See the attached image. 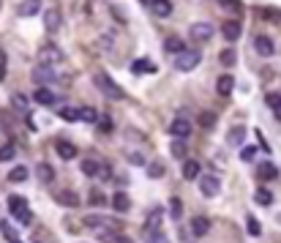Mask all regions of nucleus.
Segmentation results:
<instances>
[{
	"label": "nucleus",
	"mask_w": 281,
	"mask_h": 243,
	"mask_svg": "<svg viewBox=\"0 0 281 243\" xmlns=\"http://www.w3.org/2000/svg\"><path fill=\"white\" fill-rule=\"evenodd\" d=\"M93 82H96V88H99L101 93L106 96V99H112V101H120V99L126 96V93H123V88H120V85H117L115 79L109 77V74H104V71H101V74H96V77H93Z\"/></svg>",
	"instance_id": "1"
},
{
	"label": "nucleus",
	"mask_w": 281,
	"mask_h": 243,
	"mask_svg": "<svg viewBox=\"0 0 281 243\" xmlns=\"http://www.w3.org/2000/svg\"><path fill=\"white\" fill-rule=\"evenodd\" d=\"M82 224L88 227V230H99V232H117V230H120V221H117V219H109V216H101V213L85 216Z\"/></svg>",
	"instance_id": "2"
},
{
	"label": "nucleus",
	"mask_w": 281,
	"mask_h": 243,
	"mask_svg": "<svg viewBox=\"0 0 281 243\" xmlns=\"http://www.w3.org/2000/svg\"><path fill=\"white\" fill-rule=\"evenodd\" d=\"M8 210H11V216L19 224H30V208H28V200H25V197H19V194L8 197Z\"/></svg>",
	"instance_id": "3"
},
{
	"label": "nucleus",
	"mask_w": 281,
	"mask_h": 243,
	"mask_svg": "<svg viewBox=\"0 0 281 243\" xmlns=\"http://www.w3.org/2000/svg\"><path fill=\"white\" fill-rule=\"evenodd\" d=\"M199 60H202V55L197 52V49H186V52H180L175 58V69L177 71H191V69H197Z\"/></svg>",
	"instance_id": "4"
},
{
	"label": "nucleus",
	"mask_w": 281,
	"mask_h": 243,
	"mask_svg": "<svg viewBox=\"0 0 281 243\" xmlns=\"http://www.w3.org/2000/svg\"><path fill=\"white\" fill-rule=\"evenodd\" d=\"M211 36H213L211 22H194L191 28H188V38H191V41H197V44L211 41Z\"/></svg>",
	"instance_id": "5"
},
{
	"label": "nucleus",
	"mask_w": 281,
	"mask_h": 243,
	"mask_svg": "<svg viewBox=\"0 0 281 243\" xmlns=\"http://www.w3.org/2000/svg\"><path fill=\"white\" fill-rule=\"evenodd\" d=\"M58 79V74L49 69V66H35L33 69V82L38 85V88H47L49 82H55Z\"/></svg>",
	"instance_id": "6"
},
{
	"label": "nucleus",
	"mask_w": 281,
	"mask_h": 243,
	"mask_svg": "<svg viewBox=\"0 0 281 243\" xmlns=\"http://www.w3.org/2000/svg\"><path fill=\"white\" fill-rule=\"evenodd\" d=\"M170 134L175 137V139H188V134H191V123H188V118H175L172 120Z\"/></svg>",
	"instance_id": "7"
},
{
	"label": "nucleus",
	"mask_w": 281,
	"mask_h": 243,
	"mask_svg": "<svg viewBox=\"0 0 281 243\" xmlns=\"http://www.w3.org/2000/svg\"><path fill=\"white\" fill-rule=\"evenodd\" d=\"M199 191L205 197H216L218 191H221V180H218L216 175H205V178L199 180Z\"/></svg>",
	"instance_id": "8"
},
{
	"label": "nucleus",
	"mask_w": 281,
	"mask_h": 243,
	"mask_svg": "<svg viewBox=\"0 0 281 243\" xmlns=\"http://www.w3.org/2000/svg\"><path fill=\"white\" fill-rule=\"evenodd\" d=\"M58 60H63V52H60L58 47H44L41 55H38V66H49V69H52Z\"/></svg>",
	"instance_id": "9"
},
{
	"label": "nucleus",
	"mask_w": 281,
	"mask_h": 243,
	"mask_svg": "<svg viewBox=\"0 0 281 243\" xmlns=\"http://www.w3.org/2000/svg\"><path fill=\"white\" fill-rule=\"evenodd\" d=\"M257 178L259 180H276L279 178V167L273 161H259L257 164Z\"/></svg>",
	"instance_id": "10"
},
{
	"label": "nucleus",
	"mask_w": 281,
	"mask_h": 243,
	"mask_svg": "<svg viewBox=\"0 0 281 243\" xmlns=\"http://www.w3.org/2000/svg\"><path fill=\"white\" fill-rule=\"evenodd\" d=\"M55 150H58V156L63 161H74L76 159V148L69 142V139H58V142H55Z\"/></svg>",
	"instance_id": "11"
},
{
	"label": "nucleus",
	"mask_w": 281,
	"mask_h": 243,
	"mask_svg": "<svg viewBox=\"0 0 281 243\" xmlns=\"http://www.w3.org/2000/svg\"><path fill=\"white\" fill-rule=\"evenodd\" d=\"M60 22H63V17H60L58 8H47V11H44V28H47L49 33H55V30L60 28Z\"/></svg>",
	"instance_id": "12"
},
{
	"label": "nucleus",
	"mask_w": 281,
	"mask_h": 243,
	"mask_svg": "<svg viewBox=\"0 0 281 243\" xmlns=\"http://www.w3.org/2000/svg\"><path fill=\"white\" fill-rule=\"evenodd\" d=\"M208 230H211V219L208 216H194L191 219V235L202 238V235H208Z\"/></svg>",
	"instance_id": "13"
},
{
	"label": "nucleus",
	"mask_w": 281,
	"mask_h": 243,
	"mask_svg": "<svg viewBox=\"0 0 281 243\" xmlns=\"http://www.w3.org/2000/svg\"><path fill=\"white\" fill-rule=\"evenodd\" d=\"M232 88H235L232 74H221V77H218V82H216V93L227 99V96H232Z\"/></svg>",
	"instance_id": "14"
},
{
	"label": "nucleus",
	"mask_w": 281,
	"mask_h": 243,
	"mask_svg": "<svg viewBox=\"0 0 281 243\" xmlns=\"http://www.w3.org/2000/svg\"><path fill=\"white\" fill-rule=\"evenodd\" d=\"M55 200H58V205H66V208H79V194L76 191H58L55 194Z\"/></svg>",
	"instance_id": "15"
},
{
	"label": "nucleus",
	"mask_w": 281,
	"mask_h": 243,
	"mask_svg": "<svg viewBox=\"0 0 281 243\" xmlns=\"http://www.w3.org/2000/svg\"><path fill=\"white\" fill-rule=\"evenodd\" d=\"M17 11H19V17H35L41 11V0H22Z\"/></svg>",
	"instance_id": "16"
},
{
	"label": "nucleus",
	"mask_w": 281,
	"mask_h": 243,
	"mask_svg": "<svg viewBox=\"0 0 281 243\" xmlns=\"http://www.w3.org/2000/svg\"><path fill=\"white\" fill-rule=\"evenodd\" d=\"M254 49H257L262 58H270V55L276 52V47H273V41H270L268 36H257L254 38Z\"/></svg>",
	"instance_id": "17"
},
{
	"label": "nucleus",
	"mask_w": 281,
	"mask_h": 243,
	"mask_svg": "<svg viewBox=\"0 0 281 243\" xmlns=\"http://www.w3.org/2000/svg\"><path fill=\"white\" fill-rule=\"evenodd\" d=\"M161 216H164V210H161V208H156V210L147 216V221H145L147 235H156V232H161V230H158V227H161Z\"/></svg>",
	"instance_id": "18"
},
{
	"label": "nucleus",
	"mask_w": 281,
	"mask_h": 243,
	"mask_svg": "<svg viewBox=\"0 0 281 243\" xmlns=\"http://www.w3.org/2000/svg\"><path fill=\"white\" fill-rule=\"evenodd\" d=\"M150 3V11L156 14V17H170L172 14V3L170 0H147Z\"/></svg>",
	"instance_id": "19"
},
{
	"label": "nucleus",
	"mask_w": 281,
	"mask_h": 243,
	"mask_svg": "<svg viewBox=\"0 0 281 243\" xmlns=\"http://www.w3.org/2000/svg\"><path fill=\"white\" fill-rule=\"evenodd\" d=\"M243 139H246V126H232L227 134V142L232 148H238V145H243Z\"/></svg>",
	"instance_id": "20"
},
{
	"label": "nucleus",
	"mask_w": 281,
	"mask_h": 243,
	"mask_svg": "<svg viewBox=\"0 0 281 243\" xmlns=\"http://www.w3.org/2000/svg\"><path fill=\"white\" fill-rule=\"evenodd\" d=\"M164 52H172L175 58H177L180 52H186V44H183V38H177V36L164 38Z\"/></svg>",
	"instance_id": "21"
},
{
	"label": "nucleus",
	"mask_w": 281,
	"mask_h": 243,
	"mask_svg": "<svg viewBox=\"0 0 281 243\" xmlns=\"http://www.w3.org/2000/svg\"><path fill=\"white\" fill-rule=\"evenodd\" d=\"M33 99H35V104H41V107H49V104H55V93H52L49 88H35Z\"/></svg>",
	"instance_id": "22"
},
{
	"label": "nucleus",
	"mask_w": 281,
	"mask_h": 243,
	"mask_svg": "<svg viewBox=\"0 0 281 243\" xmlns=\"http://www.w3.org/2000/svg\"><path fill=\"white\" fill-rule=\"evenodd\" d=\"M35 178L41 180V183H52V180H55V170L47 164V161H41V164L35 167Z\"/></svg>",
	"instance_id": "23"
},
{
	"label": "nucleus",
	"mask_w": 281,
	"mask_h": 243,
	"mask_svg": "<svg viewBox=\"0 0 281 243\" xmlns=\"http://www.w3.org/2000/svg\"><path fill=\"white\" fill-rule=\"evenodd\" d=\"M221 33H224V38H227V41H238V38H240V25L229 19V22L221 25Z\"/></svg>",
	"instance_id": "24"
},
{
	"label": "nucleus",
	"mask_w": 281,
	"mask_h": 243,
	"mask_svg": "<svg viewBox=\"0 0 281 243\" xmlns=\"http://www.w3.org/2000/svg\"><path fill=\"white\" fill-rule=\"evenodd\" d=\"M112 208H115L117 213H126V210H129V208H131V200H129V197L123 194V191H117V194L112 197Z\"/></svg>",
	"instance_id": "25"
},
{
	"label": "nucleus",
	"mask_w": 281,
	"mask_h": 243,
	"mask_svg": "<svg viewBox=\"0 0 281 243\" xmlns=\"http://www.w3.org/2000/svg\"><path fill=\"white\" fill-rule=\"evenodd\" d=\"M131 71L134 74H142V71H156V63H153V60H147V58H142V60H134V63H131Z\"/></svg>",
	"instance_id": "26"
},
{
	"label": "nucleus",
	"mask_w": 281,
	"mask_h": 243,
	"mask_svg": "<svg viewBox=\"0 0 281 243\" xmlns=\"http://www.w3.org/2000/svg\"><path fill=\"white\" fill-rule=\"evenodd\" d=\"M11 107L17 109V112L28 115V107H30V101H28V96H22V93H14V96H11Z\"/></svg>",
	"instance_id": "27"
},
{
	"label": "nucleus",
	"mask_w": 281,
	"mask_h": 243,
	"mask_svg": "<svg viewBox=\"0 0 281 243\" xmlns=\"http://www.w3.org/2000/svg\"><path fill=\"white\" fill-rule=\"evenodd\" d=\"M197 175H199V161L186 159V161H183V178L191 180V178H197Z\"/></svg>",
	"instance_id": "28"
},
{
	"label": "nucleus",
	"mask_w": 281,
	"mask_h": 243,
	"mask_svg": "<svg viewBox=\"0 0 281 243\" xmlns=\"http://www.w3.org/2000/svg\"><path fill=\"white\" fill-rule=\"evenodd\" d=\"M82 172L88 175V178H96V175H99V161H96V159H85L82 161Z\"/></svg>",
	"instance_id": "29"
},
{
	"label": "nucleus",
	"mask_w": 281,
	"mask_h": 243,
	"mask_svg": "<svg viewBox=\"0 0 281 243\" xmlns=\"http://www.w3.org/2000/svg\"><path fill=\"white\" fill-rule=\"evenodd\" d=\"M8 180H11V183H22V180H28V170H25V167H14V170L8 172Z\"/></svg>",
	"instance_id": "30"
},
{
	"label": "nucleus",
	"mask_w": 281,
	"mask_h": 243,
	"mask_svg": "<svg viewBox=\"0 0 281 243\" xmlns=\"http://www.w3.org/2000/svg\"><path fill=\"white\" fill-rule=\"evenodd\" d=\"M58 115H60L63 120H69V123L79 120V109H74V107H60V109H58Z\"/></svg>",
	"instance_id": "31"
},
{
	"label": "nucleus",
	"mask_w": 281,
	"mask_h": 243,
	"mask_svg": "<svg viewBox=\"0 0 281 243\" xmlns=\"http://www.w3.org/2000/svg\"><path fill=\"white\" fill-rule=\"evenodd\" d=\"M246 232H248L251 238H259V235H262V227H259V221L254 219V216H248V219H246Z\"/></svg>",
	"instance_id": "32"
},
{
	"label": "nucleus",
	"mask_w": 281,
	"mask_h": 243,
	"mask_svg": "<svg viewBox=\"0 0 281 243\" xmlns=\"http://www.w3.org/2000/svg\"><path fill=\"white\" fill-rule=\"evenodd\" d=\"M170 216H172V219H180V216H183V202H180V197H172V200H170Z\"/></svg>",
	"instance_id": "33"
},
{
	"label": "nucleus",
	"mask_w": 281,
	"mask_h": 243,
	"mask_svg": "<svg viewBox=\"0 0 281 243\" xmlns=\"http://www.w3.org/2000/svg\"><path fill=\"white\" fill-rule=\"evenodd\" d=\"M79 120H85V123H96V120H99V112H96L93 107H82L79 109Z\"/></svg>",
	"instance_id": "34"
},
{
	"label": "nucleus",
	"mask_w": 281,
	"mask_h": 243,
	"mask_svg": "<svg viewBox=\"0 0 281 243\" xmlns=\"http://www.w3.org/2000/svg\"><path fill=\"white\" fill-rule=\"evenodd\" d=\"M254 200H257L259 205H265V208H268L270 202H273V194H270L268 189H257V191H254Z\"/></svg>",
	"instance_id": "35"
},
{
	"label": "nucleus",
	"mask_w": 281,
	"mask_h": 243,
	"mask_svg": "<svg viewBox=\"0 0 281 243\" xmlns=\"http://www.w3.org/2000/svg\"><path fill=\"white\" fill-rule=\"evenodd\" d=\"M170 150H172V156H177V159H186V139H175Z\"/></svg>",
	"instance_id": "36"
},
{
	"label": "nucleus",
	"mask_w": 281,
	"mask_h": 243,
	"mask_svg": "<svg viewBox=\"0 0 281 243\" xmlns=\"http://www.w3.org/2000/svg\"><path fill=\"white\" fill-rule=\"evenodd\" d=\"M147 175H150V178H161V175H164V164H161V161H150V164H147Z\"/></svg>",
	"instance_id": "37"
},
{
	"label": "nucleus",
	"mask_w": 281,
	"mask_h": 243,
	"mask_svg": "<svg viewBox=\"0 0 281 243\" xmlns=\"http://www.w3.org/2000/svg\"><path fill=\"white\" fill-rule=\"evenodd\" d=\"M0 230H3V235L8 238V243H14V241H19V235H17V230H14L11 224H8V221H3V224H0Z\"/></svg>",
	"instance_id": "38"
},
{
	"label": "nucleus",
	"mask_w": 281,
	"mask_h": 243,
	"mask_svg": "<svg viewBox=\"0 0 281 243\" xmlns=\"http://www.w3.org/2000/svg\"><path fill=\"white\" fill-rule=\"evenodd\" d=\"M199 126L213 129V126H216V115H213V112H202V115H199Z\"/></svg>",
	"instance_id": "39"
},
{
	"label": "nucleus",
	"mask_w": 281,
	"mask_h": 243,
	"mask_svg": "<svg viewBox=\"0 0 281 243\" xmlns=\"http://www.w3.org/2000/svg\"><path fill=\"white\" fill-rule=\"evenodd\" d=\"M14 153H17V148H14V145H3V148H0V161H11Z\"/></svg>",
	"instance_id": "40"
},
{
	"label": "nucleus",
	"mask_w": 281,
	"mask_h": 243,
	"mask_svg": "<svg viewBox=\"0 0 281 243\" xmlns=\"http://www.w3.org/2000/svg\"><path fill=\"white\" fill-rule=\"evenodd\" d=\"M218 60H221V66H235V52L232 49H224V52L218 55Z\"/></svg>",
	"instance_id": "41"
},
{
	"label": "nucleus",
	"mask_w": 281,
	"mask_h": 243,
	"mask_svg": "<svg viewBox=\"0 0 281 243\" xmlns=\"http://www.w3.org/2000/svg\"><path fill=\"white\" fill-rule=\"evenodd\" d=\"M240 159H243V161H254V159H257V148H243V150H240Z\"/></svg>",
	"instance_id": "42"
},
{
	"label": "nucleus",
	"mask_w": 281,
	"mask_h": 243,
	"mask_svg": "<svg viewBox=\"0 0 281 243\" xmlns=\"http://www.w3.org/2000/svg\"><path fill=\"white\" fill-rule=\"evenodd\" d=\"M90 202H93V205H104V202H106V197L101 194L99 189H93V191H90Z\"/></svg>",
	"instance_id": "43"
},
{
	"label": "nucleus",
	"mask_w": 281,
	"mask_h": 243,
	"mask_svg": "<svg viewBox=\"0 0 281 243\" xmlns=\"http://www.w3.org/2000/svg\"><path fill=\"white\" fill-rule=\"evenodd\" d=\"M265 101H268L270 109H276V107L281 104V93H268V99H265Z\"/></svg>",
	"instance_id": "44"
},
{
	"label": "nucleus",
	"mask_w": 281,
	"mask_h": 243,
	"mask_svg": "<svg viewBox=\"0 0 281 243\" xmlns=\"http://www.w3.org/2000/svg\"><path fill=\"white\" fill-rule=\"evenodd\" d=\"M6 63H8V58H6V52L0 49V82L6 79Z\"/></svg>",
	"instance_id": "45"
},
{
	"label": "nucleus",
	"mask_w": 281,
	"mask_h": 243,
	"mask_svg": "<svg viewBox=\"0 0 281 243\" xmlns=\"http://www.w3.org/2000/svg\"><path fill=\"white\" fill-rule=\"evenodd\" d=\"M147 243H170V241H167V235L156 232V235H147Z\"/></svg>",
	"instance_id": "46"
},
{
	"label": "nucleus",
	"mask_w": 281,
	"mask_h": 243,
	"mask_svg": "<svg viewBox=\"0 0 281 243\" xmlns=\"http://www.w3.org/2000/svg\"><path fill=\"white\" fill-rule=\"evenodd\" d=\"M109 175H112L109 164H99V178H109Z\"/></svg>",
	"instance_id": "47"
},
{
	"label": "nucleus",
	"mask_w": 281,
	"mask_h": 243,
	"mask_svg": "<svg viewBox=\"0 0 281 243\" xmlns=\"http://www.w3.org/2000/svg\"><path fill=\"white\" fill-rule=\"evenodd\" d=\"M131 164H145V159L140 153H131Z\"/></svg>",
	"instance_id": "48"
},
{
	"label": "nucleus",
	"mask_w": 281,
	"mask_h": 243,
	"mask_svg": "<svg viewBox=\"0 0 281 243\" xmlns=\"http://www.w3.org/2000/svg\"><path fill=\"white\" fill-rule=\"evenodd\" d=\"M273 112H276V120H279V123H281V104H279V107L273 109Z\"/></svg>",
	"instance_id": "49"
},
{
	"label": "nucleus",
	"mask_w": 281,
	"mask_h": 243,
	"mask_svg": "<svg viewBox=\"0 0 281 243\" xmlns=\"http://www.w3.org/2000/svg\"><path fill=\"white\" fill-rule=\"evenodd\" d=\"M14 243H19V241H14Z\"/></svg>",
	"instance_id": "50"
}]
</instances>
